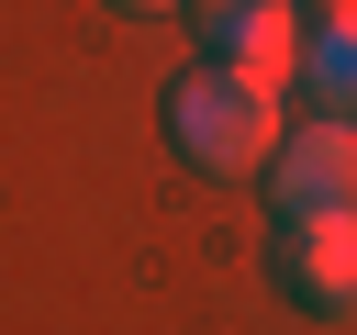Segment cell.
<instances>
[{
    "instance_id": "obj_1",
    "label": "cell",
    "mask_w": 357,
    "mask_h": 335,
    "mask_svg": "<svg viewBox=\"0 0 357 335\" xmlns=\"http://www.w3.org/2000/svg\"><path fill=\"white\" fill-rule=\"evenodd\" d=\"M167 145H178L201 179H257V168L279 156V89L201 56L190 78H167Z\"/></svg>"
},
{
    "instance_id": "obj_2",
    "label": "cell",
    "mask_w": 357,
    "mask_h": 335,
    "mask_svg": "<svg viewBox=\"0 0 357 335\" xmlns=\"http://www.w3.org/2000/svg\"><path fill=\"white\" fill-rule=\"evenodd\" d=\"M268 201H279V223H357V123L312 112L301 134H279Z\"/></svg>"
},
{
    "instance_id": "obj_3",
    "label": "cell",
    "mask_w": 357,
    "mask_h": 335,
    "mask_svg": "<svg viewBox=\"0 0 357 335\" xmlns=\"http://www.w3.org/2000/svg\"><path fill=\"white\" fill-rule=\"evenodd\" d=\"M190 34H201L212 67H245V78H268V89L301 67V22H290V0H190Z\"/></svg>"
},
{
    "instance_id": "obj_4",
    "label": "cell",
    "mask_w": 357,
    "mask_h": 335,
    "mask_svg": "<svg viewBox=\"0 0 357 335\" xmlns=\"http://www.w3.org/2000/svg\"><path fill=\"white\" fill-rule=\"evenodd\" d=\"M279 290L324 324H357V223H279Z\"/></svg>"
},
{
    "instance_id": "obj_5",
    "label": "cell",
    "mask_w": 357,
    "mask_h": 335,
    "mask_svg": "<svg viewBox=\"0 0 357 335\" xmlns=\"http://www.w3.org/2000/svg\"><path fill=\"white\" fill-rule=\"evenodd\" d=\"M290 78H301L324 112H346V123H357V0H335V11H324V34H301V67H290Z\"/></svg>"
},
{
    "instance_id": "obj_6",
    "label": "cell",
    "mask_w": 357,
    "mask_h": 335,
    "mask_svg": "<svg viewBox=\"0 0 357 335\" xmlns=\"http://www.w3.org/2000/svg\"><path fill=\"white\" fill-rule=\"evenodd\" d=\"M112 11H167V0H112Z\"/></svg>"
}]
</instances>
